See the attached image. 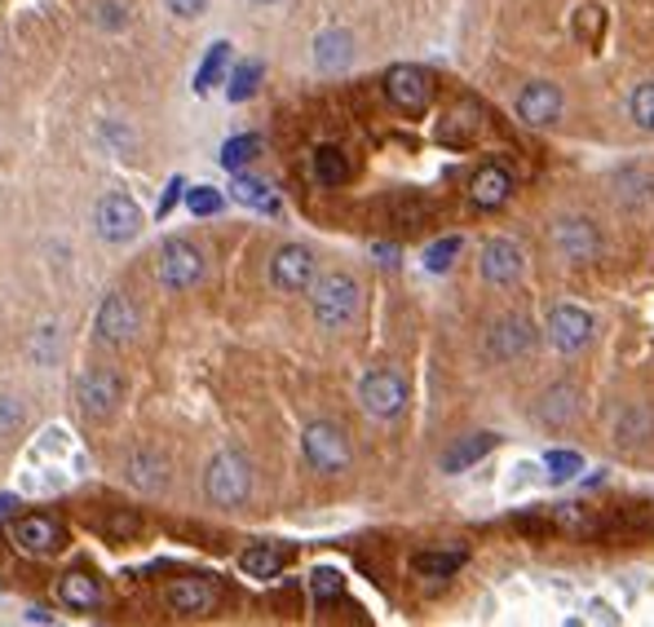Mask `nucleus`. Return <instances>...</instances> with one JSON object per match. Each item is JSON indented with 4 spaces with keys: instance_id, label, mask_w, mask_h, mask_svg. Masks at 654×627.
Segmentation results:
<instances>
[{
    "instance_id": "37998d69",
    "label": "nucleus",
    "mask_w": 654,
    "mask_h": 627,
    "mask_svg": "<svg viewBox=\"0 0 654 627\" xmlns=\"http://www.w3.org/2000/svg\"><path fill=\"white\" fill-rule=\"evenodd\" d=\"M181 190H186V181H181V177H173V181H168V190H164V199H160V217H164L168 208L177 203V195H181Z\"/></svg>"
},
{
    "instance_id": "e433bc0d",
    "label": "nucleus",
    "mask_w": 654,
    "mask_h": 627,
    "mask_svg": "<svg viewBox=\"0 0 654 627\" xmlns=\"http://www.w3.org/2000/svg\"><path fill=\"white\" fill-rule=\"evenodd\" d=\"M602 27H606V14H602L598 5H583V10L575 14V32H579V40H588V45L602 40Z\"/></svg>"
},
{
    "instance_id": "f03ea898",
    "label": "nucleus",
    "mask_w": 654,
    "mask_h": 627,
    "mask_svg": "<svg viewBox=\"0 0 654 627\" xmlns=\"http://www.w3.org/2000/svg\"><path fill=\"white\" fill-rule=\"evenodd\" d=\"M204 496H209L217 509H239V504H248V496H252V468H248V460L235 455V451L213 455L209 468H204Z\"/></svg>"
},
{
    "instance_id": "393cba45",
    "label": "nucleus",
    "mask_w": 654,
    "mask_h": 627,
    "mask_svg": "<svg viewBox=\"0 0 654 627\" xmlns=\"http://www.w3.org/2000/svg\"><path fill=\"white\" fill-rule=\"evenodd\" d=\"M239 566H243L248 579H275L284 570V552L275 543H256V548H248L239 556Z\"/></svg>"
},
{
    "instance_id": "c756f323",
    "label": "nucleus",
    "mask_w": 654,
    "mask_h": 627,
    "mask_svg": "<svg viewBox=\"0 0 654 627\" xmlns=\"http://www.w3.org/2000/svg\"><path fill=\"white\" fill-rule=\"evenodd\" d=\"M615 186H619V195H624L628 203H641V199L654 195V173H645V168H624V173L615 177Z\"/></svg>"
},
{
    "instance_id": "cd10ccee",
    "label": "nucleus",
    "mask_w": 654,
    "mask_h": 627,
    "mask_svg": "<svg viewBox=\"0 0 654 627\" xmlns=\"http://www.w3.org/2000/svg\"><path fill=\"white\" fill-rule=\"evenodd\" d=\"M226 62H230V45L226 40H217L213 45V53L204 58V66H200V76H194V89L200 93H213V85H222L226 80Z\"/></svg>"
},
{
    "instance_id": "a211bd4d",
    "label": "nucleus",
    "mask_w": 654,
    "mask_h": 627,
    "mask_svg": "<svg viewBox=\"0 0 654 627\" xmlns=\"http://www.w3.org/2000/svg\"><path fill=\"white\" fill-rule=\"evenodd\" d=\"M314 62H318V72H327V76L345 72V66L354 62V36H350V32H341V27L323 32V36L314 40Z\"/></svg>"
},
{
    "instance_id": "7ed1b4c3",
    "label": "nucleus",
    "mask_w": 654,
    "mask_h": 627,
    "mask_svg": "<svg viewBox=\"0 0 654 627\" xmlns=\"http://www.w3.org/2000/svg\"><path fill=\"white\" fill-rule=\"evenodd\" d=\"M155 274H160V284L168 292H186L190 284H200V274H204V252L186 243V239H168L155 256Z\"/></svg>"
},
{
    "instance_id": "72a5a7b5",
    "label": "nucleus",
    "mask_w": 654,
    "mask_h": 627,
    "mask_svg": "<svg viewBox=\"0 0 654 627\" xmlns=\"http://www.w3.org/2000/svg\"><path fill=\"white\" fill-rule=\"evenodd\" d=\"M256 85H261V62H243V66H235L226 98H230V102H243V98H252V93H256Z\"/></svg>"
},
{
    "instance_id": "f257e3e1",
    "label": "nucleus",
    "mask_w": 654,
    "mask_h": 627,
    "mask_svg": "<svg viewBox=\"0 0 654 627\" xmlns=\"http://www.w3.org/2000/svg\"><path fill=\"white\" fill-rule=\"evenodd\" d=\"M310 288H314L310 305H314V318H318V327H327V331H341V327H350V323L359 318L363 292H359V284H354L350 274H323L318 284H310Z\"/></svg>"
},
{
    "instance_id": "a19ab883",
    "label": "nucleus",
    "mask_w": 654,
    "mask_h": 627,
    "mask_svg": "<svg viewBox=\"0 0 654 627\" xmlns=\"http://www.w3.org/2000/svg\"><path fill=\"white\" fill-rule=\"evenodd\" d=\"M23 421V411L10 402V398H0V429H14Z\"/></svg>"
},
{
    "instance_id": "a878e982",
    "label": "nucleus",
    "mask_w": 654,
    "mask_h": 627,
    "mask_svg": "<svg viewBox=\"0 0 654 627\" xmlns=\"http://www.w3.org/2000/svg\"><path fill=\"white\" fill-rule=\"evenodd\" d=\"M345 177H350L345 151H337V147H318V151H314V181H318V186H341Z\"/></svg>"
},
{
    "instance_id": "bb28decb",
    "label": "nucleus",
    "mask_w": 654,
    "mask_h": 627,
    "mask_svg": "<svg viewBox=\"0 0 654 627\" xmlns=\"http://www.w3.org/2000/svg\"><path fill=\"white\" fill-rule=\"evenodd\" d=\"M478 128H482L478 111H469V106H465V111H455L451 120H442V124H438V137H442L447 147H465V142H469V137H474Z\"/></svg>"
},
{
    "instance_id": "b1692460",
    "label": "nucleus",
    "mask_w": 654,
    "mask_h": 627,
    "mask_svg": "<svg viewBox=\"0 0 654 627\" xmlns=\"http://www.w3.org/2000/svg\"><path fill=\"white\" fill-rule=\"evenodd\" d=\"M491 447H495V438H491V434H469V438H461V442H455V447L442 455V473H461V468L478 464Z\"/></svg>"
},
{
    "instance_id": "4468645a",
    "label": "nucleus",
    "mask_w": 654,
    "mask_h": 627,
    "mask_svg": "<svg viewBox=\"0 0 654 627\" xmlns=\"http://www.w3.org/2000/svg\"><path fill=\"white\" fill-rule=\"evenodd\" d=\"M138 327H142V318H138V310H134V301H128V297L111 292V297L102 301V310H98V336H102V340L124 344V340L138 336Z\"/></svg>"
},
{
    "instance_id": "39448f33",
    "label": "nucleus",
    "mask_w": 654,
    "mask_h": 627,
    "mask_svg": "<svg viewBox=\"0 0 654 627\" xmlns=\"http://www.w3.org/2000/svg\"><path fill=\"white\" fill-rule=\"evenodd\" d=\"M549 239H553L557 256L570 261V265H588V261H598V252H602V235H598V226L588 217H557Z\"/></svg>"
},
{
    "instance_id": "4c0bfd02",
    "label": "nucleus",
    "mask_w": 654,
    "mask_h": 627,
    "mask_svg": "<svg viewBox=\"0 0 654 627\" xmlns=\"http://www.w3.org/2000/svg\"><path fill=\"white\" fill-rule=\"evenodd\" d=\"M544 468H549L553 481H570V477L583 468V460H579L575 451H549V455H544Z\"/></svg>"
},
{
    "instance_id": "7c9ffc66",
    "label": "nucleus",
    "mask_w": 654,
    "mask_h": 627,
    "mask_svg": "<svg viewBox=\"0 0 654 627\" xmlns=\"http://www.w3.org/2000/svg\"><path fill=\"white\" fill-rule=\"evenodd\" d=\"M654 429V421H650V415H645V406H628V415H624V421H615V442H641L645 434Z\"/></svg>"
},
{
    "instance_id": "f8f14e48",
    "label": "nucleus",
    "mask_w": 654,
    "mask_h": 627,
    "mask_svg": "<svg viewBox=\"0 0 654 627\" xmlns=\"http://www.w3.org/2000/svg\"><path fill=\"white\" fill-rule=\"evenodd\" d=\"M482 278L487 284H495V288H513L517 278H521V269H527V256H521V248L513 243V239H491L487 248H482Z\"/></svg>"
},
{
    "instance_id": "c85d7f7f",
    "label": "nucleus",
    "mask_w": 654,
    "mask_h": 627,
    "mask_svg": "<svg viewBox=\"0 0 654 627\" xmlns=\"http://www.w3.org/2000/svg\"><path fill=\"white\" fill-rule=\"evenodd\" d=\"M465 566V552L455 548V552H420L416 556V570L425 575V579H447V575H455Z\"/></svg>"
},
{
    "instance_id": "49530a36",
    "label": "nucleus",
    "mask_w": 654,
    "mask_h": 627,
    "mask_svg": "<svg viewBox=\"0 0 654 627\" xmlns=\"http://www.w3.org/2000/svg\"><path fill=\"white\" fill-rule=\"evenodd\" d=\"M256 5H275V0H256Z\"/></svg>"
},
{
    "instance_id": "9b49d317",
    "label": "nucleus",
    "mask_w": 654,
    "mask_h": 627,
    "mask_svg": "<svg viewBox=\"0 0 654 627\" xmlns=\"http://www.w3.org/2000/svg\"><path fill=\"white\" fill-rule=\"evenodd\" d=\"M549 340L562 354H579L583 344L593 340V314L579 310V305H557L549 314Z\"/></svg>"
},
{
    "instance_id": "c03bdc74",
    "label": "nucleus",
    "mask_w": 654,
    "mask_h": 627,
    "mask_svg": "<svg viewBox=\"0 0 654 627\" xmlns=\"http://www.w3.org/2000/svg\"><path fill=\"white\" fill-rule=\"evenodd\" d=\"M23 618H27V623H53V614H49L45 605H32V610H27Z\"/></svg>"
},
{
    "instance_id": "6ab92c4d",
    "label": "nucleus",
    "mask_w": 654,
    "mask_h": 627,
    "mask_svg": "<svg viewBox=\"0 0 654 627\" xmlns=\"http://www.w3.org/2000/svg\"><path fill=\"white\" fill-rule=\"evenodd\" d=\"M575 415H579V389H575V385H553V389L540 398V406H536V421L549 425V429L570 425Z\"/></svg>"
},
{
    "instance_id": "79ce46f5",
    "label": "nucleus",
    "mask_w": 654,
    "mask_h": 627,
    "mask_svg": "<svg viewBox=\"0 0 654 627\" xmlns=\"http://www.w3.org/2000/svg\"><path fill=\"white\" fill-rule=\"evenodd\" d=\"M93 14H98V27H120V23H124V18H120V14H124L120 5H98Z\"/></svg>"
},
{
    "instance_id": "20e7f679",
    "label": "nucleus",
    "mask_w": 654,
    "mask_h": 627,
    "mask_svg": "<svg viewBox=\"0 0 654 627\" xmlns=\"http://www.w3.org/2000/svg\"><path fill=\"white\" fill-rule=\"evenodd\" d=\"M301 451H305L310 468H318V473H345L350 468V438L337 425H327V421L305 429Z\"/></svg>"
},
{
    "instance_id": "ddd939ff",
    "label": "nucleus",
    "mask_w": 654,
    "mask_h": 627,
    "mask_svg": "<svg viewBox=\"0 0 654 627\" xmlns=\"http://www.w3.org/2000/svg\"><path fill=\"white\" fill-rule=\"evenodd\" d=\"M120 376L115 372H106V367H93V372H85L80 376V411L89 415V421H106V415L115 411V402H120Z\"/></svg>"
},
{
    "instance_id": "58836bf2",
    "label": "nucleus",
    "mask_w": 654,
    "mask_h": 627,
    "mask_svg": "<svg viewBox=\"0 0 654 627\" xmlns=\"http://www.w3.org/2000/svg\"><path fill=\"white\" fill-rule=\"evenodd\" d=\"M186 203H190V213H194V217H213V213H222V195H217L213 186H194V190L186 195Z\"/></svg>"
},
{
    "instance_id": "423d86ee",
    "label": "nucleus",
    "mask_w": 654,
    "mask_h": 627,
    "mask_svg": "<svg viewBox=\"0 0 654 627\" xmlns=\"http://www.w3.org/2000/svg\"><path fill=\"white\" fill-rule=\"evenodd\" d=\"M93 226H98V235H102L106 243H124V239H134V235L142 230V208L128 199V195L111 190V195H102L98 208H93Z\"/></svg>"
},
{
    "instance_id": "aec40b11",
    "label": "nucleus",
    "mask_w": 654,
    "mask_h": 627,
    "mask_svg": "<svg viewBox=\"0 0 654 627\" xmlns=\"http://www.w3.org/2000/svg\"><path fill=\"white\" fill-rule=\"evenodd\" d=\"M508 195H513V177L504 168H495V164L478 168L474 181H469V199L478 208H500V203H508Z\"/></svg>"
},
{
    "instance_id": "5701e85b",
    "label": "nucleus",
    "mask_w": 654,
    "mask_h": 627,
    "mask_svg": "<svg viewBox=\"0 0 654 627\" xmlns=\"http://www.w3.org/2000/svg\"><path fill=\"white\" fill-rule=\"evenodd\" d=\"M128 481L142 486V491H164V481H168V460L155 455V451H142L128 460Z\"/></svg>"
},
{
    "instance_id": "6e6552de",
    "label": "nucleus",
    "mask_w": 654,
    "mask_h": 627,
    "mask_svg": "<svg viewBox=\"0 0 654 627\" xmlns=\"http://www.w3.org/2000/svg\"><path fill=\"white\" fill-rule=\"evenodd\" d=\"M385 98L403 115H420L433 102V80L420 72V66H394V72L385 76Z\"/></svg>"
},
{
    "instance_id": "c9c22d12",
    "label": "nucleus",
    "mask_w": 654,
    "mask_h": 627,
    "mask_svg": "<svg viewBox=\"0 0 654 627\" xmlns=\"http://www.w3.org/2000/svg\"><path fill=\"white\" fill-rule=\"evenodd\" d=\"M461 248H465L461 239L447 235V239H438V243L425 252V265H429L433 274H442V269H451V261H455V256H461Z\"/></svg>"
},
{
    "instance_id": "473e14b6",
    "label": "nucleus",
    "mask_w": 654,
    "mask_h": 627,
    "mask_svg": "<svg viewBox=\"0 0 654 627\" xmlns=\"http://www.w3.org/2000/svg\"><path fill=\"white\" fill-rule=\"evenodd\" d=\"M256 151H261V137H230V142L222 147V168L239 173Z\"/></svg>"
},
{
    "instance_id": "4be33fe9",
    "label": "nucleus",
    "mask_w": 654,
    "mask_h": 627,
    "mask_svg": "<svg viewBox=\"0 0 654 627\" xmlns=\"http://www.w3.org/2000/svg\"><path fill=\"white\" fill-rule=\"evenodd\" d=\"M230 195H235V203L252 208V213H279V199H275L271 181H261V177H248V173H239V177L230 181Z\"/></svg>"
},
{
    "instance_id": "9d476101",
    "label": "nucleus",
    "mask_w": 654,
    "mask_h": 627,
    "mask_svg": "<svg viewBox=\"0 0 654 627\" xmlns=\"http://www.w3.org/2000/svg\"><path fill=\"white\" fill-rule=\"evenodd\" d=\"M536 350V327L521 318V314H508L500 318L491 331H487V354L500 359V363H513L521 354H531Z\"/></svg>"
},
{
    "instance_id": "412c9836",
    "label": "nucleus",
    "mask_w": 654,
    "mask_h": 627,
    "mask_svg": "<svg viewBox=\"0 0 654 627\" xmlns=\"http://www.w3.org/2000/svg\"><path fill=\"white\" fill-rule=\"evenodd\" d=\"M58 601L67 605V610H98L102 605V588L93 575L76 570V575H62L58 579Z\"/></svg>"
},
{
    "instance_id": "1a4fd4ad",
    "label": "nucleus",
    "mask_w": 654,
    "mask_h": 627,
    "mask_svg": "<svg viewBox=\"0 0 654 627\" xmlns=\"http://www.w3.org/2000/svg\"><path fill=\"white\" fill-rule=\"evenodd\" d=\"M271 284L279 292H305L314 284V252L305 243H284L271 256Z\"/></svg>"
},
{
    "instance_id": "a18cd8bd",
    "label": "nucleus",
    "mask_w": 654,
    "mask_h": 627,
    "mask_svg": "<svg viewBox=\"0 0 654 627\" xmlns=\"http://www.w3.org/2000/svg\"><path fill=\"white\" fill-rule=\"evenodd\" d=\"M14 509H18V500H14V496H0V522H5Z\"/></svg>"
},
{
    "instance_id": "ea45409f",
    "label": "nucleus",
    "mask_w": 654,
    "mask_h": 627,
    "mask_svg": "<svg viewBox=\"0 0 654 627\" xmlns=\"http://www.w3.org/2000/svg\"><path fill=\"white\" fill-rule=\"evenodd\" d=\"M173 18H200L209 10V0H164Z\"/></svg>"
},
{
    "instance_id": "f704fd0d",
    "label": "nucleus",
    "mask_w": 654,
    "mask_h": 627,
    "mask_svg": "<svg viewBox=\"0 0 654 627\" xmlns=\"http://www.w3.org/2000/svg\"><path fill=\"white\" fill-rule=\"evenodd\" d=\"M310 592H314V601H337L345 592V579L332 566H323V570L310 575Z\"/></svg>"
},
{
    "instance_id": "f3484780",
    "label": "nucleus",
    "mask_w": 654,
    "mask_h": 627,
    "mask_svg": "<svg viewBox=\"0 0 654 627\" xmlns=\"http://www.w3.org/2000/svg\"><path fill=\"white\" fill-rule=\"evenodd\" d=\"M14 543L23 552H36V556H53L62 548V526L53 517H23L14 526Z\"/></svg>"
},
{
    "instance_id": "dca6fc26",
    "label": "nucleus",
    "mask_w": 654,
    "mask_h": 627,
    "mask_svg": "<svg viewBox=\"0 0 654 627\" xmlns=\"http://www.w3.org/2000/svg\"><path fill=\"white\" fill-rule=\"evenodd\" d=\"M164 601L177 610V614H190V618H204L213 605H217V588L209 584V579H177L168 592H164Z\"/></svg>"
},
{
    "instance_id": "2f4dec72",
    "label": "nucleus",
    "mask_w": 654,
    "mask_h": 627,
    "mask_svg": "<svg viewBox=\"0 0 654 627\" xmlns=\"http://www.w3.org/2000/svg\"><path fill=\"white\" fill-rule=\"evenodd\" d=\"M628 115L637 120V128H645V133H654V80H645V85H637V89H632V102H628Z\"/></svg>"
},
{
    "instance_id": "0eeeda50",
    "label": "nucleus",
    "mask_w": 654,
    "mask_h": 627,
    "mask_svg": "<svg viewBox=\"0 0 654 627\" xmlns=\"http://www.w3.org/2000/svg\"><path fill=\"white\" fill-rule=\"evenodd\" d=\"M367 415H376V421H394V415H403L407 406V385L399 372H372L363 376V389H359Z\"/></svg>"
},
{
    "instance_id": "2eb2a0df",
    "label": "nucleus",
    "mask_w": 654,
    "mask_h": 627,
    "mask_svg": "<svg viewBox=\"0 0 654 627\" xmlns=\"http://www.w3.org/2000/svg\"><path fill=\"white\" fill-rule=\"evenodd\" d=\"M517 115L527 120V124H536V128L553 124L562 115V89L549 85V80H531L527 89L517 93Z\"/></svg>"
}]
</instances>
